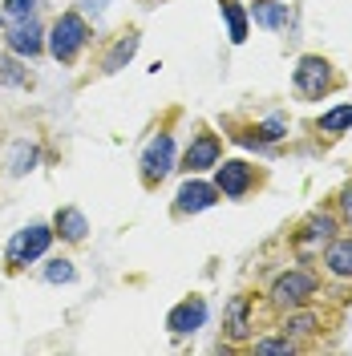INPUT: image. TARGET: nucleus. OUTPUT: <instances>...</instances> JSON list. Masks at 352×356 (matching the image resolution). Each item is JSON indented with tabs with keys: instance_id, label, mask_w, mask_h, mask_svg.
Here are the masks:
<instances>
[{
	"instance_id": "1",
	"label": "nucleus",
	"mask_w": 352,
	"mask_h": 356,
	"mask_svg": "<svg viewBox=\"0 0 352 356\" xmlns=\"http://www.w3.org/2000/svg\"><path fill=\"white\" fill-rule=\"evenodd\" d=\"M89 41V29L86 21L77 17V13H65V17H57L53 24V37H49V53L57 57V61H73L77 53H81V44Z\"/></svg>"
},
{
	"instance_id": "2",
	"label": "nucleus",
	"mask_w": 352,
	"mask_h": 356,
	"mask_svg": "<svg viewBox=\"0 0 352 356\" xmlns=\"http://www.w3.org/2000/svg\"><path fill=\"white\" fill-rule=\"evenodd\" d=\"M49 243H53V231L45 222H33V227H24V231H17L8 239V264L13 267L33 264V259H41L45 251H49Z\"/></svg>"
},
{
	"instance_id": "3",
	"label": "nucleus",
	"mask_w": 352,
	"mask_h": 356,
	"mask_svg": "<svg viewBox=\"0 0 352 356\" xmlns=\"http://www.w3.org/2000/svg\"><path fill=\"white\" fill-rule=\"evenodd\" d=\"M175 170V138L170 134H158L154 142L146 146V154H142V178L154 186L162 178Z\"/></svg>"
},
{
	"instance_id": "4",
	"label": "nucleus",
	"mask_w": 352,
	"mask_h": 356,
	"mask_svg": "<svg viewBox=\"0 0 352 356\" xmlns=\"http://www.w3.org/2000/svg\"><path fill=\"white\" fill-rule=\"evenodd\" d=\"M312 291H316V280H312L308 271H287V275H280V280L271 284V300H275L280 308H300Z\"/></svg>"
},
{
	"instance_id": "5",
	"label": "nucleus",
	"mask_w": 352,
	"mask_h": 356,
	"mask_svg": "<svg viewBox=\"0 0 352 356\" xmlns=\"http://www.w3.org/2000/svg\"><path fill=\"white\" fill-rule=\"evenodd\" d=\"M328 86H332L328 61L324 57H300V65H296V89L304 97H320Z\"/></svg>"
},
{
	"instance_id": "6",
	"label": "nucleus",
	"mask_w": 352,
	"mask_h": 356,
	"mask_svg": "<svg viewBox=\"0 0 352 356\" xmlns=\"http://www.w3.org/2000/svg\"><path fill=\"white\" fill-rule=\"evenodd\" d=\"M207 324V304L198 300V296H191V300H182L178 308H170V316H166V328L175 336H186V332H198Z\"/></svg>"
},
{
	"instance_id": "7",
	"label": "nucleus",
	"mask_w": 352,
	"mask_h": 356,
	"mask_svg": "<svg viewBox=\"0 0 352 356\" xmlns=\"http://www.w3.org/2000/svg\"><path fill=\"white\" fill-rule=\"evenodd\" d=\"M215 195H219V186H211V182H182V191H178V211L182 215H198V211H207V207H215Z\"/></svg>"
},
{
	"instance_id": "8",
	"label": "nucleus",
	"mask_w": 352,
	"mask_h": 356,
	"mask_svg": "<svg viewBox=\"0 0 352 356\" xmlns=\"http://www.w3.org/2000/svg\"><path fill=\"white\" fill-rule=\"evenodd\" d=\"M41 24L33 21V17H24V21H17L13 29H8V49L13 53H21V57H37L41 53Z\"/></svg>"
},
{
	"instance_id": "9",
	"label": "nucleus",
	"mask_w": 352,
	"mask_h": 356,
	"mask_svg": "<svg viewBox=\"0 0 352 356\" xmlns=\"http://www.w3.org/2000/svg\"><path fill=\"white\" fill-rule=\"evenodd\" d=\"M182 166L195 175V170H207V166H219V138L215 134H198L191 142V150L182 158Z\"/></svg>"
},
{
	"instance_id": "10",
	"label": "nucleus",
	"mask_w": 352,
	"mask_h": 356,
	"mask_svg": "<svg viewBox=\"0 0 352 356\" xmlns=\"http://www.w3.org/2000/svg\"><path fill=\"white\" fill-rule=\"evenodd\" d=\"M215 186H219V195H227V199L247 195V186H251V166H247V162H223Z\"/></svg>"
},
{
	"instance_id": "11",
	"label": "nucleus",
	"mask_w": 352,
	"mask_h": 356,
	"mask_svg": "<svg viewBox=\"0 0 352 356\" xmlns=\"http://www.w3.org/2000/svg\"><path fill=\"white\" fill-rule=\"evenodd\" d=\"M251 17H255V24H264V29H284V24L291 21L287 4H280V0H255Z\"/></svg>"
},
{
	"instance_id": "12",
	"label": "nucleus",
	"mask_w": 352,
	"mask_h": 356,
	"mask_svg": "<svg viewBox=\"0 0 352 356\" xmlns=\"http://www.w3.org/2000/svg\"><path fill=\"white\" fill-rule=\"evenodd\" d=\"M86 231H89V222H86V215H81L77 207H65V211H57V235H61V239L77 243V239H86Z\"/></svg>"
},
{
	"instance_id": "13",
	"label": "nucleus",
	"mask_w": 352,
	"mask_h": 356,
	"mask_svg": "<svg viewBox=\"0 0 352 356\" xmlns=\"http://www.w3.org/2000/svg\"><path fill=\"white\" fill-rule=\"evenodd\" d=\"M247 308H251L247 296H235V300H231V308H227V332H231V340H247V332H251Z\"/></svg>"
},
{
	"instance_id": "14",
	"label": "nucleus",
	"mask_w": 352,
	"mask_h": 356,
	"mask_svg": "<svg viewBox=\"0 0 352 356\" xmlns=\"http://www.w3.org/2000/svg\"><path fill=\"white\" fill-rule=\"evenodd\" d=\"M324 264H328L336 275H352V239H336V243H328Z\"/></svg>"
},
{
	"instance_id": "15",
	"label": "nucleus",
	"mask_w": 352,
	"mask_h": 356,
	"mask_svg": "<svg viewBox=\"0 0 352 356\" xmlns=\"http://www.w3.org/2000/svg\"><path fill=\"white\" fill-rule=\"evenodd\" d=\"M223 4V17H227V33H231V41L243 44L247 41V13H243L235 0H219Z\"/></svg>"
},
{
	"instance_id": "16",
	"label": "nucleus",
	"mask_w": 352,
	"mask_h": 356,
	"mask_svg": "<svg viewBox=\"0 0 352 356\" xmlns=\"http://www.w3.org/2000/svg\"><path fill=\"white\" fill-rule=\"evenodd\" d=\"M134 53H138V37H122V41L110 49V57H106V73H118L122 65H130Z\"/></svg>"
},
{
	"instance_id": "17",
	"label": "nucleus",
	"mask_w": 352,
	"mask_h": 356,
	"mask_svg": "<svg viewBox=\"0 0 352 356\" xmlns=\"http://www.w3.org/2000/svg\"><path fill=\"white\" fill-rule=\"evenodd\" d=\"M352 126V106H336V110H328L324 118H320V130L324 134H340Z\"/></svg>"
},
{
	"instance_id": "18",
	"label": "nucleus",
	"mask_w": 352,
	"mask_h": 356,
	"mask_svg": "<svg viewBox=\"0 0 352 356\" xmlns=\"http://www.w3.org/2000/svg\"><path fill=\"white\" fill-rule=\"evenodd\" d=\"M73 275H77V271H73V264H65V259H57V264L45 267V280H49V284H69Z\"/></svg>"
},
{
	"instance_id": "19",
	"label": "nucleus",
	"mask_w": 352,
	"mask_h": 356,
	"mask_svg": "<svg viewBox=\"0 0 352 356\" xmlns=\"http://www.w3.org/2000/svg\"><path fill=\"white\" fill-rule=\"evenodd\" d=\"M33 8H37V0H4V17H13V21L33 17Z\"/></svg>"
},
{
	"instance_id": "20",
	"label": "nucleus",
	"mask_w": 352,
	"mask_h": 356,
	"mask_svg": "<svg viewBox=\"0 0 352 356\" xmlns=\"http://www.w3.org/2000/svg\"><path fill=\"white\" fill-rule=\"evenodd\" d=\"M33 162H37V150H33V146H17V154H13V175L33 170Z\"/></svg>"
},
{
	"instance_id": "21",
	"label": "nucleus",
	"mask_w": 352,
	"mask_h": 356,
	"mask_svg": "<svg viewBox=\"0 0 352 356\" xmlns=\"http://www.w3.org/2000/svg\"><path fill=\"white\" fill-rule=\"evenodd\" d=\"M287 332H291V336L316 332V316H308V312H304V316H291V320H287Z\"/></svg>"
},
{
	"instance_id": "22",
	"label": "nucleus",
	"mask_w": 352,
	"mask_h": 356,
	"mask_svg": "<svg viewBox=\"0 0 352 356\" xmlns=\"http://www.w3.org/2000/svg\"><path fill=\"white\" fill-rule=\"evenodd\" d=\"M255 353H259V356H287V353H291V340H259V344H255Z\"/></svg>"
},
{
	"instance_id": "23",
	"label": "nucleus",
	"mask_w": 352,
	"mask_h": 356,
	"mask_svg": "<svg viewBox=\"0 0 352 356\" xmlns=\"http://www.w3.org/2000/svg\"><path fill=\"white\" fill-rule=\"evenodd\" d=\"M332 231H336V227H332L328 215H320V219H312V222H308V239H328Z\"/></svg>"
},
{
	"instance_id": "24",
	"label": "nucleus",
	"mask_w": 352,
	"mask_h": 356,
	"mask_svg": "<svg viewBox=\"0 0 352 356\" xmlns=\"http://www.w3.org/2000/svg\"><path fill=\"white\" fill-rule=\"evenodd\" d=\"M259 138H264V142H275V138H284V118H267L264 126H259Z\"/></svg>"
},
{
	"instance_id": "25",
	"label": "nucleus",
	"mask_w": 352,
	"mask_h": 356,
	"mask_svg": "<svg viewBox=\"0 0 352 356\" xmlns=\"http://www.w3.org/2000/svg\"><path fill=\"white\" fill-rule=\"evenodd\" d=\"M340 202H344V211H349V215H352V186H349V191H344V199H340Z\"/></svg>"
},
{
	"instance_id": "26",
	"label": "nucleus",
	"mask_w": 352,
	"mask_h": 356,
	"mask_svg": "<svg viewBox=\"0 0 352 356\" xmlns=\"http://www.w3.org/2000/svg\"><path fill=\"white\" fill-rule=\"evenodd\" d=\"M81 4H89V8H106L110 0H81Z\"/></svg>"
},
{
	"instance_id": "27",
	"label": "nucleus",
	"mask_w": 352,
	"mask_h": 356,
	"mask_svg": "<svg viewBox=\"0 0 352 356\" xmlns=\"http://www.w3.org/2000/svg\"><path fill=\"white\" fill-rule=\"evenodd\" d=\"M0 24H4V17H0Z\"/></svg>"
}]
</instances>
